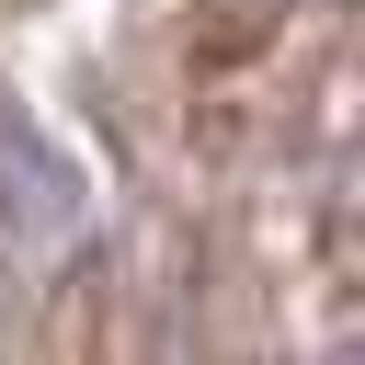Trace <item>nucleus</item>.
Listing matches in <instances>:
<instances>
[{
	"label": "nucleus",
	"mask_w": 365,
	"mask_h": 365,
	"mask_svg": "<svg viewBox=\"0 0 365 365\" xmlns=\"http://www.w3.org/2000/svg\"><path fill=\"white\" fill-rule=\"evenodd\" d=\"M80 228H91V171H80V148L0 80V240L68 251Z\"/></svg>",
	"instance_id": "f257e3e1"
}]
</instances>
